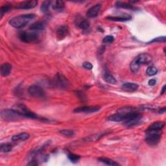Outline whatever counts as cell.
Listing matches in <instances>:
<instances>
[{"label":"cell","instance_id":"27","mask_svg":"<svg viewBox=\"0 0 166 166\" xmlns=\"http://www.w3.org/2000/svg\"><path fill=\"white\" fill-rule=\"evenodd\" d=\"M158 70L157 68L154 66H150L149 67L147 70H146V74L149 76H153L156 74H157Z\"/></svg>","mask_w":166,"mask_h":166},{"label":"cell","instance_id":"39","mask_svg":"<svg viewBox=\"0 0 166 166\" xmlns=\"http://www.w3.org/2000/svg\"><path fill=\"white\" fill-rule=\"evenodd\" d=\"M165 112V108H163V109H160V110L159 113L162 114V113H164Z\"/></svg>","mask_w":166,"mask_h":166},{"label":"cell","instance_id":"6","mask_svg":"<svg viewBox=\"0 0 166 166\" xmlns=\"http://www.w3.org/2000/svg\"><path fill=\"white\" fill-rule=\"evenodd\" d=\"M16 110H18L19 112H21L24 118H31V119H41L37 114L34 113L32 111L28 109L26 106L23 105H18L16 106Z\"/></svg>","mask_w":166,"mask_h":166},{"label":"cell","instance_id":"35","mask_svg":"<svg viewBox=\"0 0 166 166\" xmlns=\"http://www.w3.org/2000/svg\"><path fill=\"white\" fill-rule=\"evenodd\" d=\"M82 66H83V67L85 68V69H86L88 70H92V67H93L92 64H91L90 62H85L84 63H83Z\"/></svg>","mask_w":166,"mask_h":166},{"label":"cell","instance_id":"31","mask_svg":"<svg viewBox=\"0 0 166 166\" xmlns=\"http://www.w3.org/2000/svg\"><path fill=\"white\" fill-rule=\"evenodd\" d=\"M105 133H102V134H95V135H92L91 136H90V137L88 138V140L89 141H97V140H100L102 136H105Z\"/></svg>","mask_w":166,"mask_h":166},{"label":"cell","instance_id":"21","mask_svg":"<svg viewBox=\"0 0 166 166\" xmlns=\"http://www.w3.org/2000/svg\"><path fill=\"white\" fill-rule=\"evenodd\" d=\"M99 161H100L101 162L103 163L106 165H112V166H118L119 165V164H118L117 162H116L115 161L112 160L110 158H105V157H101V158H99Z\"/></svg>","mask_w":166,"mask_h":166},{"label":"cell","instance_id":"38","mask_svg":"<svg viewBox=\"0 0 166 166\" xmlns=\"http://www.w3.org/2000/svg\"><path fill=\"white\" fill-rule=\"evenodd\" d=\"M165 85H164L162 87V91H161V92H160V94L161 95H163L164 94V93H165Z\"/></svg>","mask_w":166,"mask_h":166},{"label":"cell","instance_id":"30","mask_svg":"<svg viewBox=\"0 0 166 166\" xmlns=\"http://www.w3.org/2000/svg\"><path fill=\"white\" fill-rule=\"evenodd\" d=\"M60 133L65 136H67V137H72L74 136V132L71 130H60Z\"/></svg>","mask_w":166,"mask_h":166},{"label":"cell","instance_id":"13","mask_svg":"<svg viewBox=\"0 0 166 166\" xmlns=\"http://www.w3.org/2000/svg\"><path fill=\"white\" fill-rule=\"evenodd\" d=\"M68 34V28L66 26H62L58 28L57 31V36L58 39H64Z\"/></svg>","mask_w":166,"mask_h":166},{"label":"cell","instance_id":"17","mask_svg":"<svg viewBox=\"0 0 166 166\" xmlns=\"http://www.w3.org/2000/svg\"><path fill=\"white\" fill-rule=\"evenodd\" d=\"M30 137V135L27 133H22L16 135H14L12 138V140L14 141H26Z\"/></svg>","mask_w":166,"mask_h":166},{"label":"cell","instance_id":"24","mask_svg":"<svg viewBox=\"0 0 166 166\" xmlns=\"http://www.w3.org/2000/svg\"><path fill=\"white\" fill-rule=\"evenodd\" d=\"M116 7L118 8L130 9V10H133L135 9V7H134L133 5H132L126 3H123V2H117L116 3Z\"/></svg>","mask_w":166,"mask_h":166},{"label":"cell","instance_id":"28","mask_svg":"<svg viewBox=\"0 0 166 166\" xmlns=\"http://www.w3.org/2000/svg\"><path fill=\"white\" fill-rule=\"evenodd\" d=\"M78 26L79 27V28L82 29V30H86V29H88V27H90V23L87 19H82V20L79 22Z\"/></svg>","mask_w":166,"mask_h":166},{"label":"cell","instance_id":"15","mask_svg":"<svg viewBox=\"0 0 166 166\" xmlns=\"http://www.w3.org/2000/svg\"><path fill=\"white\" fill-rule=\"evenodd\" d=\"M106 19L114 22H125L130 20L131 19V16L129 14H124V15H121L119 16H109L107 17Z\"/></svg>","mask_w":166,"mask_h":166},{"label":"cell","instance_id":"25","mask_svg":"<svg viewBox=\"0 0 166 166\" xmlns=\"http://www.w3.org/2000/svg\"><path fill=\"white\" fill-rule=\"evenodd\" d=\"M140 64L136 59L132 61L130 64V70L133 73L138 72L140 70Z\"/></svg>","mask_w":166,"mask_h":166},{"label":"cell","instance_id":"5","mask_svg":"<svg viewBox=\"0 0 166 166\" xmlns=\"http://www.w3.org/2000/svg\"><path fill=\"white\" fill-rule=\"evenodd\" d=\"M53 84L55 86L61 89H66L70 86V82L66 79V77L61 74V73H57L53 79Z\"/></svg>","mask_w":166,"mask_h":166},{"label":"cell","instance_id":"23","mask_svg":"<svg viewBox=\"0 0 166 166\" xmlns=\"http://www.w3.org/2000/svg\"><path fill=\"white\" fill-rule=\"evenodd\" d=\"M12 149V146L11 144H8V143H4L0 145V150H1L2 153H7L11 151Z\"/></svg>","mask_w":166,"mask_h":166},{"label":"cell","instance_id":"11","mask_svg":"<svg viewBox=\"0 0 166 166\" xmlns=\"http://www.w3.org/2000/svg\"><path fill=\"white\" fill-rule=\"evenodd\" d=\"M38 2L35 0H33V1H27V2H23L19 3L18 5L17 8L20 9H31L35 8Z\"/></svg>","mask_w":166,"mask_h":166},{"label":"cell","instance_id":"9","mask_svg":"<svg viewBox=\"0 0 166 166\" xmlns=\"http://www.w3.org/2000/svg\"><path fill=\"white\" fill-rule=\"evenodd\" d=\"M135 59L137 61V62L140 64H149L152 62L153 61V57L150 55L148 54V53H142V54H140L136 57Z\"/></svg>","mask_w":166,"mask_h":166},{"label":"cell","instance_id":"26","mask_svg":"<svg viewBox=\"0 0 166 166\" xmlns=\"http://www.w3.org/2000/svg\"><path fill=\"white\" fill-rule=\"evenodd\" d=\"M51 2H50V1L43 2L42 4L41 7H40L41 11L43 13L47 12L49 11V9H50V7L51 5Z\"/></svg>","mask_w":166,"mask_h":166},{"label":"cell","instance_id":"14","mask_svg":"<svg viewBox=\"0 0 166 166\" xmlns=\"http://www.w3.org/2000/svg\"><path fill=\"white\" fill-rule=\"evenodd\" d=\"M29 29L34 31H42L45 29V24L43 22L38 21L31 24Z\"/></svg>","mask_w":166,"mask_h":166},{"label":"cell","instance_id":"2","mask_svg":"<svg viewBox=\"0 0 166 166\" xmlns=\"http://www.w3.org/2000/svg\"><path fill=\"white\" fill-rule=\"evenodd\" d=\"M1 117L7 121H16L24 118L21 112L16 109H5L1 112Z\"/></svg>","mask_w":166,"mask_h":166},{"label":"cell","instance_id":"33","mask_svg":"<svg viewBox=\"0 0 166 166\" xmlns=\"http://www.w3.org/2000/svg\"><path fill=\"white\" fill-rule=\"evenodd\" d=\"M165 42V36H160L157 38L153 39V40L148 42V43H152L154 42Z\"/></svg>","mask_w":166,"mask_h":166},{"label":"cell","instance_id":"4","mask_svg":"<svg viewBox=\"0 0 166 166\" xmlns=\"http://www.w3.org/2000/svg\"><path fill=\"white\" fill-rule=\"evenodd\" d=\"M19 38L23 42L28 43H36L40 41L39 36L35 32H22Z\"/></svg>","mask_w":166,"mask_h":166},{"label":"cell","instance_id":"37","mask_svg":"<svg viewBox=\"0 0 166 166\" xmlns=\"http://www.w3.org/2000/svg\"><path fill=\"white\" fill-rule=\"evenodd\" d=\"M157 84V81L155 79H150L149 81V86H154Z\"/></svg>","mask_w":166,"mask_h":166},{"label":"cell","instance_id":"22","mask_svg":"<svg viewBox=\"0 0 166 166\" xmlns=\"http://www.w3.org/2000/svg\"><path fill=\"white\" fill-rule=\"evenodd\" d=\"M136 111H137V110H136L134 107L124 106V107H122V108H120L118 109V113L126 114V113H129V112H136Z\"/></svg>","mask_w":166,"mask_h":166},{"label":"cell","instance_id":"36","mask_svg":"<svg viewBox=\"0 0 166 166\" xmlns=\"http://www.w3.org/2000/svg\"><path fill=\"white\" fill-rule=\"evenodd\" d=\"M28 165H31V166H35V165H38V164L37 162V161L35 160H33L30 161V162H29L28 164Z\"/></svg>","mask_w":166,"mask_h":166},{"label":"cell","instance_id":"34","mask_svg":"<svg viewBox=\"0 0 166 166\" xmlns=\"http://www.w3.org/2000/svg\"><path fill=\"white\" fill-rule=\"evenodd\" d=\"M114 40V38L111 35H109V36H106L104 38L103 42L105 43H111L113 42Z\"/></svg>","mask_w":166,"mask_h":166},{"label":"cell","instance_id":"19","mask_svg":"<svg viewBox=\"0 0 166 166\" xmlns=\"http://www.w3.org/2000/svg\"><path fill=\"white\" fill-rule=\"evenodd\" d=\"M165 123L163 121H157L151 124L147 130H160L164 127Z\"/></svg>","mask_w":166,"mask_h":166},{"label":"cell","instance_id":"20","mask_svg":"<svg viewBox=\"0 0 166 166\" xmlns=\"http://www.w3.org/2000/svg\"><path fill=\"white\" fill-rule=\"evenodd\" d=\"M103 79L106 82H108L111 85H114L117 83L116 78L112 74H110L109 71L105 72L104 75H103Z\"/></svg>","mask_w":166,"mask_h":166},{"label":"cell","instance_id":"16","mask_svg":"<svg viewBox=\"0 0 166 166\" xmlns=\"http://www.w3.org/2000/svg\"><path fill=\"white\" fill-rule=\"evenodd\" d=\"M12 65L9 63H5L1 66V74L3 77H7L12 71Z\"/></svg>","mask_w":166,"mask_h":166},{"label":"cell","instance_id":"3","mask_svg":"<svg viewBox=\"0 0 166 166\" xmlns=\"http://www.w3.org/2000/svg\"><path fill=\"white\" fill-rule=\"evenodd\" d=\"M162 130H146L145 141L150 145H157L160 140Z\"/></svg>","mask_w":166,"mask_h":166},{"label":"cell","instance_id":"18","mask_svg":"<svg viewBox=\"0 0 166 166\" xmlns=\"http://www.w3.org/2000/svg\"><path fill=\"white\" fill-rule=\"evenodd\" d=\"M51 5L52 9L55 11H61L65 7V3L62 1L57 0V1L51 2Z\"/></svg>","mask_w":166,"mask_h":166},{"label":"cell","instance_id":"29","mask_svg":"<svg viewBox=\"0 0 166 166\" xmlns=\"http://www.w3.org/2000/svg\"><path fill=\"white\" fill-rule=\"evenodd\" d=\"M67 157L71 162H74V163L77 162L78 161H79L80 160V158H81L80 156L75 154H73V153H70V154H68Z\"/></svg>","mask_w":166,"mask_h":166},{"label":"cell","instance_id":"8","mask_svg":"<svg viewBox=\"0 0 166 166\" xmlns=\"http://www.w3.org/2000/svg\"><path fill=\"white\" fill-rule=\"evenodd\" d=\"M100 110V107L97 106H85L75 109L74 112L76 113H94Z\"/></svg>","mask_w":166,"mask_h":166},{"label":"cell","instance_id":"32","mask_svg":"<svg viewBox=\"0 0 166 166\" xmlns=\"http://www.w3.org/2000/svg\"><path fill=\"white\" fill-rule=\"evenodd\" d=\"M11 6L10 5H6L5 6H3L1 7V9H0V12H1V16L2 17L3 16V14L7 12L10 9H11Z\"/></svg>","mask_w":166,"mask_h":166},{"label":"cell","instance_id":"10","mask_svg":"<svg viewBox=\"0 0 166 166\" xmlns=\"http://www.w3.org/2000/svg\"><path fill=\"white\" fill-rule=\"evenodd\" d=\"M101 9V4H96L95 5L93 6L88 10L86 12V16L90 18H94L97 16Z\"/></svg>","mask_w":166,"mask_h":166},{"label":"cell","instance_id":"12","mask_svg":"<svg viewBox=\"0 0 166 166\" xmlns=\"http://www.w3.org/2000/svg\"><path fill=\"white\" fill-rule=\"evenodd\" d=\"M121 88L125 92H133L138 90V85L133 82H125L122 85Z\"/></svg>","mask_w":166,"mask_h":166},{"label":"cell","instance_id":"7","mask_svg":"<svg viewBox=\"0 0 166 166\" xmlns=\"http://www.w3.org/2000/svg\"><path fill=\"white\" fill-rule=\"evenodd\" d=\"M28 92L31 96L36 98H43L45 97V92L42 88L37 85H32L28 88Z\"/></svg>","mask_w":166,"mask_h":166},{"label":"cell","instance_id":"1","mask_svg":"<svg viewBox=\"0 0 166 166\" xmlns=\"http://www.w3.org/2000/svg\"><path fill=\"white\" fill-rule=\"evenodd\" d=\"M35 18L34 14H22L10 19L9 24L12 27L17 29H21L26 26L31 20Z\"/></svg>","mask_w":166,"mask_h":166}]
</instances>
